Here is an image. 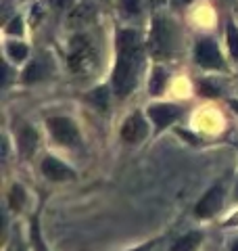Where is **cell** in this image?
Masks as SVG:
<instances>
[{
    "label": "cell",
    "mask_w": 238,
    "mask_h": 251,
    "mask_svg": "<svg viewBox=\"0 0 238 251\" xmlns=\"http://www.w3.org/2000/svg\"><path fill=\"white\" fill-rule=\"evenodd\" d=\"M115 42L117 63L113 72V90L119 99H123L138 84V72L142 65V42L134 29H119Z\"/></svg>",
    "instance_id": "cell-1"
},
{
    "label": "cell",
    "mask_w": 238,
    "mask_h": 251,
    "mask_svg": "<svg viewBox=\"0 0 238 251\" xmlns=\"http://www.w3.org/2000/svg\"><path fill=\"white\" fill-rule=\"evenodd\" d=\"M96 65V52H94L92 44L88 42V38L77 36L71 42L69 49V67L73 69L75 74H88Z\"/></svg>",
    "instance_id": "cell-2"
},
{
    "label": "cell",
    "mask_w": 238,
    "mask_h": 251,
    "mask_svg": "<svg viewBox=\"0 0 238 251\" xmlns=\"http://www.w3.org/2000/svg\"><path fill=\"white\" fill-rule=\"evenodd\" d=\"M171 44H173V34H171V25L167 19L163 17H155L153 21V29L148 34V50L153 57L163 59L171 52Z\"/></svg>",
    "instance_id": "cell-3"
},
{
    "label": "cell",
    "mask_w": 238,
    "mask_h": 251,
    "mask_svg": "<svg viewBox=\"0 0 238 251\" xmlns=\"http://www.w3.org/2000/svg\"><path fill=\"white\" fill-rule=\"evenodd\" d=\"M46 126H48L52 138L57 140L59 145H65V147L79 145V132L75 128V124L67 120V117H50V120L46 122Z\"/></svg>",
    "instance_id": "cell-4"
},
{
    "label": "cell",
    "mask_w": 238,
    "mask_h": 251,
    "mask_svg": "<svg viewBox=\"0 0 238 251\" xmlns=\"http://www.w3.org/2000/svg\"><path fill=\"white\" fill-rule=\"evenodd\" d=\"M194 61L201 67L207 69H221L224 67V59H221V52L217 49V44L211 40V38H201L194 46Z\"/></svg>",
    "instance_id": "cell-5"
},
{
    "label": "cell",
    "mask_w": 238,
    "mask_h": 251,
    "mask_svg": "<svg viewBox=\"0 0 238 251\" xmlns=\"http://www.w3.org/2000/svg\"><path fill=\"white\" fill-rule=\"evenodd\" d=\"M221 201H224V188H221V184L209 188L207 193H205V197L196 203L194 207V216L196 218H211L215 211L221 207Z\"/></svg>",
    "instance_id": "cell-6"
},
{
    "label": "cell",
    "mask_w": 238,
    "mask_h": 251,
    "mask_svg": "<svg viewBox=\"0 0 238 251\" xmlns=\"http://www.w3.org/2000/svg\"><path fill=\"white\" fill-rule=\"evenodd\" d=\"M148 117L155 124V130L161 132L165 126H169L171 122L178 120L180 109L176 105H153V107H148Z\"/></svg>",
    "instance_id": "cell-7"
},
{
    "label": "cell",
    "mask_w": 238,
    "mask_h": 251,
    "mask_svg": "<svg viewBox=\"0 0 238 251\" xmlns=\"http://www.w3.org/2000/svg\"><path fill=\"white\" fill-rule=\"evenodd\" d=\"M144 134H146V124L140 117V113L130 115L121 126V136L128 143H138L140 138H144Z\"/></svg>",
    "instance_id": "cell-8"
},
{
    "label": "cell",
    "mask_w": 238,
    "mask_h": 251,
    "mask_svg": "<svg viewBox=\"0 0 238 251\" xmlns=\"http://www.w3.org/2000/svg\"><path fill=\"white\" fill-rule=\"evenodd\" d=\"M42 172L48 180H67L73 178V170L67 168L63 161H59L57 157H46L42 161Z\"/></svg>",
    "instance_id": "cell-9"
},
{
    "label": "cell",
    "mask_w": 238,
    "mask_h": 251,
    "mask_svg": "<svg viewBox=\"0 0 238 251\" xmlns=\"http://www.w3.org/2000/svg\"><path fill=\"white\" fill-rule=\"evenodd\" d=\"M36 147H38V134H36V130H31L29 126H23L21 132H19V149H21V155L23 157L34 155Z\"/></svg>",
    "instance_id": "cell-10"
},
{
    "label": "cell",
    "mask_w": 238,
    "mask_h": 251,
    "mask_svg": "<svg viewBox=\"0 0 238 251\" xmlns=\"http://www.w3.org/2000/svg\"><path fill=\"white\" fill-rule=\"evenodd\" d=\"M201 241H203L201 232H188L186 237H182L173 243L171 251H194L198 245H201Z\"/></svg>",
    "instance_id": "cell-11"
},
{
    "label": "cell",
    "mask_w": 238,
    "mask_h": 251,
    "mask_svg": "<svg viewBox=\"0 0 238 251\" xmlns=\"http://www.w3.org/2000/svg\"><path fill=\"white\" fill-rule=\"evenodd\" d=\"M165 84H167V74H165L163 67H155L153 74H150V80H148V92L150 94H161Z\"/></svg>",
    "instance_id": "cell-12"
},
{
    "label": "cell",
    "mask_w": 238,
    "mask_h": 251,
    "mask_svg": "<svg viewBox=\"0 0 238 251\" xmlns=\"http://www.w3.org/2000/svg\"><path fill=\"white\" fill-rule=\"evenodd\" d=\"M6 54H9L13 61H23V59H27V46L21 42H9Z\"/></svg>",
    "instance_id": "cell-13"
},
{
    "label": "cell",
    "mask_w": 238,
    "mask_h": 251,
    "mask_svg": "<svg viewBox=\"0 0 238 251\" xmlns=\"http://www.w3.org/2000/svg\"><path fill=\"white\" fill-rule=\"evenodd\" d=\"M226 36H228V49H230V52H232L234 59H238V27L234 25V23H228Z\"/></svg>",
    "instance_id": "cell-14"
},
{
    "label": "cell",
    "mask_w": 238,
    "mask_h": 251,
    "mask_svg": "<svg viewBox=\"0 0 238 251\" xmlns=\"http://www.w3.org/2000/svg\"><path fill=\"white\" fill-rule=\"evenodd\" d=\"M23 203H25V191H23V186L15 184L11 188V207L19 211L23 207Z\"/></svg>",
    "instance_id": "cell-15"
},
{
    "label": "cell",
    "mask_w": 238,
    "mask_h": 251,
    "mask_svg": "<svg viewBox=\"0 0 238 251\" xmlns=\"http://www.w3.org/2000/svg\"><path fill=\"white\" fill-rule=\"evenodd\" d=\"M88 99H90L98 109H107V103H109V100H107V88H96V90H92Z\"/></svg>",
    "instance_id": "cell-16"
},
{
    "label": "cell",
    "mask_w": 238,
    "mask_h": 251,
    "mask_svg": "<svg viewBox=\"0 0 238 251\" xmlns=\"http://www.w3.org/2000/svg\"><path fill=\"white\" fill-rule=\"evenodd\" d=\"M31 243H34L36 251H46L44 241L40 237V228H38V220H31Z\"/></svg>",
    "instance_id": "cell-17"
},
{
    "label": "cell",
    "mask_w": 238,
    "mask_h": 251,
    "mask_svg": "<svg viewBox=\"0 0 238 251\" xmlns=\"http://www.w3.org/2000/svg\"><path fill=\"white\" fill-rule=\"evenodd\" d=\"M40 75H42V69H40V65H38V63H31L25 72H23V82H27V84L36 82Z\"/></svg>",
    "instance_id": "cell-18"
},
{
    "label": "cell",
    "mask_w": 238,
    "mask_h": 251,
    "mask_svg": "<svg viewBox=\"0 0 238 251\" xmlns=\"http://www.w3.org/2000/svg\"><path fill=\"white\" fill-rule=\"evenodd\" d=\"M121 9L125 15L134 17V15L140 13V0H121Z\"/></svg>",
    "instance_id": "cell-19"
},
{
    "label": "cell",
    "mask_w": 238,
    "mask_h": 251,
    "mask_svg": "<svg viewBox=\"0 0 238 251\" xmlns=\"http://www.w3.org/2000/svg\"><path fill=\"white\" fill-rule=\"evenodd\" d=\"M23 31V21H21V17H15L13 21H11V25L6 27V34H21Z\"/></svg>",
    "instance_id": "cell-20"
},
{
    "label": "cell",
    "mask_w": 238,
    "mask_h": 251,
    "mask_svg": "<svg viewBox=\"0 0 238 251\" xmlns=\"http://www.w3.org/2000/svg\"><path fill=\"white\" fill-rule=\"evenodd\" d=\"M198 88H201V92L209 94V97H215V94H219V88H215V86H211L209 82H203L201 86H198Z\"/></svg>",
    "instance_id": "cell-21"
},
{
    "label": "cell",
    "mask_w": 238,
    "mask_h": 251,
    "mask_svg": "<svg viewBox=\"0 0 238 251\" xmlns=\"http://www.w3.org/2000/svg\"><path fill=\"white\" fill-rule=\"evenodd\" d=\"M224 226H226V228H230V226H238V211H236V214H232V216H230V218L226 220Z\"/></svg>",
    "instance_id": "cell-22"
},
{
    "label": "cell",
    "mask_w": 238,
    "mask_h": 251,
    "mask_svg": "<svg viewBox=\"0 0 238 251\" xmlns=\"http://www.w3.org/2000/svg\"><path fill=\"white\" fill-rule=\"evenodd\" d=\"M153 247H155V241H150V243H144V245H142V247H136L134 251H150Z\"/></svg>",
    "instance_id": "cell-23"
},
{
    "label": "cell",
    "mask_w": 238,
    "mask_h": 251,
    "mask_svg": "<svg viewBox=\"0 0 238 251\" xmlns=\"http://www.w3.org/2000/svg\"><path fill=\"white\" fill-rule=\"evenodd\" d=\"M190 0H173V6H182V4H188Z\"/></svg>",
    "instance_id": "cell-24"
},
{
    "label": "cell",
    "mask_w": 238,
    "mask_h": 251,
    "mask_svg": "<svg viewBox=\"0 0 238 251\" xmlns=\"http://www.w3.org/2000/svg\"><path fill=\"white\" fill-rule=\"evenodd\" d=\"M230 105H232V109H234V111L238 113V100H230Z\"/></svg>",
    "instance_id": "cell-25"
},
{
    "label": "cell",
    "mask_w": 238,
    "mask_h": 251,
    "mask_svg": "<svg viewBox=\"0 0 238 251\" xmlns=\"http://www.w3.org/2000/svg\"><path fill=\"white\" fill-rule=\"evenodd\" d=\"M230 251H238V241L234 243V245H232V249H230Z\"/></svg>",
    "instance_id": "cell-26"
}]
</instances>
